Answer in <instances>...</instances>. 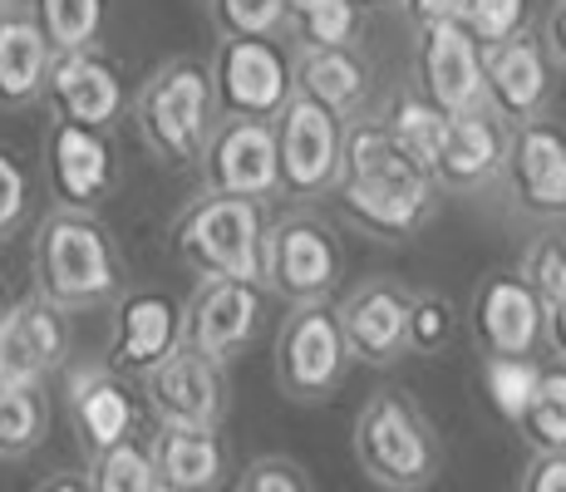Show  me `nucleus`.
I'll list each match as a JSON object with an SVG mask.
<instances>
[{
  "mask_svg": "<svg viewBox=\"0 0 566 492\" xmlns=\"http://www.w3.org/2000/svg\"><path fill=\"white\" fill-rule=\"evenodd\" d=\"M335 197H340V212L350 227L399 242V237H413L433 217L439 182L423 163H413L395 144L385 118H350Z\"/></svg>",
  "mask_w": 566,
  "mask_h": 492,
  "instance_id": "obj_1",
  "label": "nucleus"
},
{
  "mask_svg": "<svg viewBox=\"0 0 566 492\" xmlns=\"http://www.w3.org/2000/svg\"><path fill=\"white\" fill-rule=\"evenodd\" d=\"M355 458L385 492H423L443 468V448L429 414L405 389H379L355 419Z\"/></svg>",
  "mask_w": 566,
  "mask_h": 492,
  "instance_id": "obj_2",
  "label": "nucleus"
},
{
  "mask_svg": "<svg viewBox=\"0 0 566 492\" xmlns=\"http://www.w3.org/2000/svg\"><path fill=\"white\" fill-rule=\"evenodd\" d=\"M30 271H35V295L50 301L54 311H90L118 286V266L104 227L90 212H74V207H60L40 222Z\"/></svg>",
  "mask_w": 566,
  "mask_h": 492,
  "instance_id": "obj_3",
  "label": "nucleus"
},
{
  "mask_svg": "<svg viewBox=\"0 0 566 492\" xmlns=\"http://www.w3.org/2000/svg\"><path fill=\"white\" fill-rule=\"evenodd\" d=\"M172 251L198 281H252L266 276V222L261 202L207 192L172 227Z\"/></svg>",
  "mask_w": 566,
  "mask_h": 492,
  "instance_id": "obj_4",
  "label": "nucleus"
},
{
  "mask_svg": "<svg viewBox=\"0 0 566 492\" xmlns=\"http://www.w3.org/2000/svg\"><path fill=\"white\" fill-rule=\"evenodd\" d=\"M217 90L198 60H168L138 94V128L163 163H192L212 144Z\"/></svg>",
  "mask_w": 566,
  "mask_h": 492,
  "instance_id": "obj_5",
  "label": "nucleus"
},
{
  "mask_svg": "<svg viewBox=\"0 0 566 492\" xmlns=\"http://www.w3.org/2000/svg\"><path fill=\"white\" fill-rule=\"evenodd\" d=\"M212 90L227 118L276 124L296 98V60L276 40H222L212 60Z\"/></svg>",
  "mask_w": 566,
  "mask_h": 492,
  "instance_id": "obj_6",
  "label": "nucleus"
},
{
  "mask_svg": "<svg viewBox=\"0 0 566 492\" xmlns=\"http://www.w3.org/2000/svg\"><path fill=\"white\" fill-rule=\"evenodd\" d=\"M345 251L340 237L311 212L281 217L266 227V276L261 286L291 305H325V295L340 286Z\"/></svg>",
  "mask_w": 566,
  "mask_h": 492,
  "instance_id": "obj_7",
  "label": "nucleus"
},
{
  "mask_svg": "<svg viewBox=\"0 0 566 492\" xmlns=\"http://www.w3.org/2000/svg\"><path fill=\"white\" fill-rule=\"evenodd\" d=\"M350 369L340 315L331 305H296L276 335V385L296 404H321Z\"/></svg>",
  "mask_w": 566,
  "mask_h": 492,
  "instance_id": "obj_8",
  "label": "nucleus"
},
{
  "mask_svg": "<svg viewBox=\"0 0 566 492\" xmlns=\"http://www.w3.org/2000/svg\"><path fill=\"white\" fill-rule=\"evenodd\" d=\"M503 188L513 207L532 222L557 227L566 222V124L557 118H532L513 128L503 163Z\"/></svg>",
  "mask_w": 566,
  "mask_h": 492,
  "instance_id": "obj_9",
  "label": "nucleus"
},
{
  "mask_svg": "<svg viewBox=\"0 0 566 492\" xmlns=\"http://www.w3.org/2000/svg\"><path fill=\"white\" fill-rule=\"evenodd\" d=\"M468 331H473L483 359H537V349L547 345V305L522 281V271H488L468 305Z\"/></svg>",
  "mask_w": 566,
  "mask_h": 492,
  "instance_id": "obj_10",
  "label": "nucleus"
},
{
  "mask_svg": "<svg viewBox=\"0 0 566 492\" xmlns=\"http://www.w3.org/2000/svg\"><path fill=\"white\" fill-rule=\"evenodd\" d=\"M276 148H281V192L321 197L340 182L345 118H335L315 98L296 94L286 104V114L276 118Z\"/></svg>",
  "mask_w": 566,
  "mask_h": 492,
  "instance_id": "obj_11",
  "label": "nucleus"
},
{
  "mask_svg": "<svg viewBox=\"0 0 566 492\" xmlns=\"http://www.w3.org/2000/svg\"><path fill=\"white\" fill-rule=\"evenodd\" d=\"M419 94L449 118L488 108V50L468 35L463 20L419 30Z\"/></svg>",
  "mask_w": 566,
  "mask_h": 492,
  "instance_id": "obj_12",
  "label": "nucleus"
},
{
  "mask_svg": "<svg viewBox=\"0 0 566 492\" xmlns=\"http://www.w3.org/2000/svg\"><path fill=\"white\" fill-rule=\"evenodd\" d=\"M188 345V305L168 291H134L114 311V341H108V369L114 375L148 379L163 359Z\"/></svg>",
  "mask_w": 566,
  "mask_h": 492,
  "instance_id": "obj_13",
  "label": "nucleus"
},
{
  "mask_svg": "<svg viewBox=\"0 0 566 492\" xmlns=\"http://www.w3.org/2000/svg\"><path fill=\"white\" fill-rule=\"evenodd\" d=\"M202 178L207 192L217 197H261L281 192V148H276V124H252V118H227L217 124L212 144L202 153Z\"/></svg>",
  "mask_w": 566,
  "mask_h": 492,
  "instance_id": "obj_14",
  "label": "nucleus"
},
{
  "mask_svg": "<svg viewBox=\"0 0 566 492\" xmlns=\"http://www.w3.org/2000/svg\"><path fill=\"white\" fill-rule=\"evenodd\" d=\"M144 404L158 419V429H217L227 409V389L212 359L182 345L144 379Z\"/></svg>",
  "mask_w": 566,
  "mask_h": 492,
  "instance_id": "obj_15",
  "label": "nucleus"
},
{
  "mask_svg": "<svg viewBox=\"0 0 566 492\" xmlns=\"http://www.w3.org/2000/svg\"><path fill=\"white\" fill-rule=\"evenodd\" d=\"M261 291L266 286H252V281H198L188 301V345L212 365L242 355L261 325V301H266Z\"/></svg>",
  "mask_w": 566,
  "mask_h": 492,
  "instance_id": "obj_16",
  "label": "nucleus"
},
{
  "mask_svg": "<svg viewBox=\"0 0 566 492\" xmlns=\"http://www.w3.org/2000/svg\"><path fill=\"white\" fill-rule=\"evenodd\" d=\"M552 50L542 35H517L507 45L488 50V108L503 118L507 128H522L532 118L547 114L552 98Z\"/></svg>",
  "mask_w": 566,
  "mask_h": 492,
  "instance_id": "obj_17",
  "label": "nucleus"
},
{
  "mask_svg": "<svg viewBox=\"0 0 566 492\" xmlns=\"http://www.w3.org/2000/svg\"><path fill=\"white\" fill-rule=\"evenodd\" d=\"M409 305L413 295L395 281H365L345 295L340 331L345 345H350V359L360 365H395L399 355L409 349Z\"/></svg>",
  "mask_w": 566,
  "mask_h": 492,
  "instance_id": "obj_18",
  "label": "nucleus"
},
{
  "mask_svg": "<svg viewBox=\"0 0 566 492\" xmlns=\"http://www.w3.org/2000/svg\"><path fill=\"white\" fill-rule=\"evenodd\" d=\"M45 104L54 108L60 124L104 134V128L118 118V108H124V80H118L114 64L94 50L60 54L50 70V84H45Z\"/></svg>",
  "mask_w": 566,
  "mask_h": 492,
  "instance_id": "obj_19",
  "label": "nucleus"
},
{
  "mask_svg": "<svg viewBox=\"0 0 566 492\" xmlns=\"http://www.w3.org/2000/svg\"><path fill=\"white\" fill-rule=\"evenodd\" d=\"M507 138L513 128L483 108V114H463L449 124V138L439 148V163H433V182L449 192H478L493 178H503L507 163Z\"/></svg>",
  "mask_w": 566,
  "mask_h": 492,
  "instance_id": "obj_20",
  "label": "nucleus"
},
{
  "mask_svg": "<svg viewBox=\"0 0 566 492\" xmlns=\"http://www.w3.org/2000/svg\"><path fill=\"white\" fill-rule=\"evenodd\" d=\"M64 349H70L64 311L30 295L10 311L6 331H0V385H40L64 359Z\"/></svg>",
  "mask_w": 566,
  "mask_h": 492,
  "instance_id": "obj_21",
  "label": "nucleus"
},
{
  "mask_svg": "<svg viewBox=\"0 0 566 492\" xmlns=\"http://www.w3.org/2000/svg\"><path fill=\"white\" fill-rule=\"evenodd\" d=\"M70 414H74V429H80L84 448H90V458L128 443L138 429L134 394L118 385V375L108 365H84L70 375Z\"/></svg>",
  "mask_w": 566,
  "mask_h": 492,
  "instance_id": "obj_22",
  "label": "nucleus"
},
{
  "mask_svg": "<svg viewBox=\"0 0 566 492\" xmlns=\"http://www.w3.org/2000/svg\"><path fill=\"white\" fill-rule=\"evenodd\" d=\"M50 182L60 192L64 207H90L99 202L108 178H114V153H108L104 134L94 128H74V124H54L50 134Z\"/></svg>",
  "mask_w": 566,
  "mask_h": 492,
  "instance_id": "obj_23",
  "label": "nucleus"
},
{
  "mask_svg": "<svg viewBox=\"0 0 566 492\" xmlns=\"http://www.w3.org/2000/svg\"><path fill=\"white\" fill-rule=\"evenodd\" d=\"M54 60H60V54L50 50L35 15H25V10H0V104L20 108L45 94Z\"/></svg>",
  "mask_w": 566,
  "mask_h": 492,
  "instance_id": "obj_24",
  "label": "nucleus"
},
{
  "mask_svg": "<svg viewBox=\"0 0 566 492\" xmlns=\"http://www.w3.org/2000/svg\"><path fill=\"white\" fill-rule=\"evenodd\" d=\"M148 448L168 492H212L227 473V448L217 429H158Z\"/></svg>",
  "mask_w": 566,
  "mask_h": 492,
  "instance_id": "obj_25",
  "label": "nucleus"
},
{
  "mask_svg": "<svg viewBox=\"0 0 566 492\" xmlns=\"http://www.w3.org/2000/svg\"><path fill=\"white\" fill-rule=\"evenodd\" d=\"M296 94L315 98L321 108H331L335 118H345V124H350V118L360 114L365 94H369V64L350 45H345V50H301V60H296Z\"/></svg>",
  "mask_w": 566,
  "mask_h": 492,
  "instance_id": "obj_26",
  "label": "nucleus"
},
{
  "mask_svg": "<svg viewBox=\"0 0 566 492\" xmlns=\"http://www.w3.org/2000/svg\"><path fill=\"white\" fill-rule=\"evenodd\" d=\"M449 124L453 118L443 114V108H433L419 90H399L395 98H389V108H385V128L395 134V144L405 148L413 163H423L429 172H433V163H439V148H443V138H449Z\"/></svg>",
  "mask_w": 566,
  "mask_h": 492,
  "instance_id": "obj_27",
  "label": "nucleus"
},
{
  "mask_svg": "<svg viewBox=\"0 0 566 492\" xmlns=\"http://www.w3.org/2000/svg\"><path fill=\"white\" fill-rule=\"evenodd\" d=\"M517 433L527 439L532 453H566V365L547 359L542 385L532 394V409L522 414Z\"/></svg>",
  "mask_w": 566,
  "mask_h": 492,
  "instance_id": "obj_28",
  "label": "nucleus"
},
{
  "mask_svg": "<svg viewBox=\"0 0 566 492\" xmlns=\"http://www.w3.org/2000/svg\"><path fill=\"white\" fill-rule=\"evenodd\" d=\"M50 404L40 385H0V458H25L45 443Z\"/></svg>",
  "mask_w": 566,
  "mask_h": 492,
  "instance_id": "obj_29",
  "label": "nucleus"
},
{
  "mask_svg": "<svg viewBox=\"0 0 566 492\" xmlns=\"http://www.w3.org/2000/svg\"><path fill=\"white\" fill-rule=\"evenodd\" d=\"M30 15L40 20L54 54H84L104 30V0H35Z\"/></svg>",
  "mask_w": 566,
  "mask_h": 492,
  "instance_id": "obj_30",
  "label": "nucleus"
},
{
  "mask_svg": "<svg viewBox=\"0 0 566 492\" xmlns=\"http://www.w3.org/2000/svg\"><path fill=\"white\" fill-rule=\"evenodd\" d=\"M90 488L94 492H168L158 478V463H154V448L128 439L108 453H94L90 458Z\"/></svg>",
  "mask_w": 566,
  "mask_h": 492,
  "instance_id": "obj_31",
  "label": "nucleus"
},
{
  "mask_svg": "<svg viewBox=\"0 0 566 492\" xmlns=\"http://www.w3.org/2000/svg\"><path fill=\"white\" fill-rule=\"evenodd\" d=\"M542 385V359H513V355H493L483 359V389L488 404L497 409V419H507L517 429L522 414L532 409V394Z\"/></svg>",
  "mask_w": 566,
  "mask_h": 492,
  "instance_id": "obj_32",
  "label": "nucleus"
},
{
  "mask_svg": "<svg viewBox=\"0 0 566 492\" xmlns=\"http://www.w3.org/2000/svg\"><path fill=\"white\" fill-rule=\"evenodd\" d=\"M222 40H276L291 20V0H207Z\"/></svg>",
  "mask_w": 566,
  "mask_h": 492,
  "instance_id": "obj_33",
  "label": "nucleus"
},
{
  "mask_svg": "<svg viewBox=\"0 0 566 492\" xmlns=\"http://www.w3.org/2000/svg\"><path fill=\"white\" fill-rule=\"evenodd\" d=\"M517 271H522V281L542 295L547 311L562 305L566 301V232L547 227L542 237H532L527 251H522V261H517Z\"/></svg>",
  "mask_w": 566,
  "mask_h": 492,
  "instance_id": "obj_34",
  "label": "nucleus"
},
{
  "mask_svg": "<svg viewBox=\"0 0 566 492\" xmlns=\"http://www.w3.org/2000/svg\"><path fill=\"white\" fill-rule=\"evenodd\" d=\"M355 20H360L355 0H311L296 10V30L306 50H345L355 35Z\"/></svg>",
  "mask_w": 566,
  "mask_h": 492,
  "instance_id": "obj_35",
  "label": "nucleus"
},
{
  "mask_svg": "<svg viewBox=\"0 0 566 492\" xmlns=\"http://www.w3.org/2000/svg\"><path fill=\"white\" fill-rule=\"evenodd\" d=\"M527 15H532V0H468L463 25L478 45L493 50V45L527 35Z\"/></svg>",
  "mask_w": 566,
  "mask_h": 492,
  "instance_id": "obj_36",
  "label": "nucleus"
},
{
  "mask_svg": "<svg viewBox=\"0 0 566 492\" xmlns=\"http://www.w3.org/2000/svg\"><path fill=\"white\" fill-rule=\"evenodd\" d=\"M453 335H459V305L439 291L413 295V305H409V349H419V355H439Z\"/></svg>",
  "mask_w": 566,
  "mask_h": 492,
  "instance_id": "obj_37",
  "label": "nucleus"
},
{
  "mask_svg": "<svg viewBox=\"0 0 566 492\" xmlns=\"http://www.w3.org/2000/svg\"><path fill=\"white\" fill-rule=\"evenodd\" d=\"M237 492H315V488L296 458L271 453V458H256V463L237 478Z\"/></svg>",
  "mask_w": 566,
  "mask_h": 492,
  "instance_id": "obj_38",
  "label": "nucleus"
},
{
  "mask_svg": "<svg viewBox=\"0 0 566 492\" xmlns=\"http://www.w3.org/2000/svg\"><path fill=\"white\" fill-rule=\"evenodd\" d=\"M25 202H30V188H25V168L0 148V242L25 222Z\"/></svg>",
  "mask_w": 566,
  "mask_h": 492,
  "instance_id": "obj_39",
  "label": "nucleus"
},
{
  "mask_svg": "<svg viewBox=\"0 0 566 492\" xmlns=\"http://www.w3.org/2000/svg\"><path fill=\"white\" fill-rule=\"evenodd\" d=\"M517 492H566V453H532Z\"/></svg>",
  "mask_w": 566,
  "mask_h": 492,
  "instance_id": "obj_40",
  "label": "nucleus"
},
{
  "mask_svg": "<svg viewBox=\"0 0 566 492\" xmlns=\"http://www.w3.org/2000/svg\"><path fill=\"white\" fill-rule=\"evenodd\" d=\"M405 10L413 25L429 30V25H443V20H463L468 0H405Z\"/></svg>",
  "mask_w": 566,
  "mask_h": 492,
  "instance_id": "obj_41",
  "label": "nucleus"
},
{
  "mask_svg": "<svg viewBox=\"0 0 566 492\" xmlns=\"http://www.w3.org/2000/svg\"><path fill=\"white\" fill-rule=\"evenodd\" d=\"M542 40H547V50H552V60L566 70V0H552V10H547V25H542Z\"/></svg>",
  "mask_w": 566,
  "mask_h": 492,
  "instance_id": "obj_42",
  "label": "nucleus"
},
{
  "mask_svg": "<svg viewBox=\"0 0 566 492\" xmlns=\"http://www.w3.org/2000/svg\"><path fill=\"white\" fill-rule=\"evenodd\" d=\"M547 349H552V359L566 365V301L547 311Z\"/></svg>",
  "mask_w": 566,
  "mask_h": 492,
  "instance_id": "obj_43",
  "label": "nucleus"
},
{
  "mask_svg": "<svg viewBox=\"0 0 566 492\" xmlns=\"http://www.w3.org/2000/svg\"><path fill=\"white\" fill-rule=\"evenodd\" d=\"M40 492H94V488H90V478H70V473H60V478H50V483L40 488Z\"/></svg>",
  "mask_w": 566,
  "mask_h": 492,
  "instance_id": "obj_44",
  "label": "nucleus"
},
{
  "mask_svg": "<svg viewBox=\"0 0 566 492\" xmlns=\"http://www.w3.org/2000/svg\"><path fill=\"white\" fill-rule=\"evenodd\" d=\"M10 311H15V305L6 301V291H0V331H6V321H10Z\"/></svg>",
  "mask_w": 566,
  "mask_h": 492,
  "instance_id": "obj_45",
  "label": "nucleus"
},
{
  "mask_svg": "<svg viewBox=\"0 0 566 492\" xmlns=\"http://www.w3.org/2000/svg\"><path fill=\"white\" fill-rule=\"evenodd\" d=\"M301 6H311V0H291V15H296V10H301Z\"/></svg>",
  "mask_w": 566,
  "mask_h": 492,
  "instance_id": "obj_46",
  "label": "nucleus"
},
{
  "mask_svg": "<svg viewBox=\"0 0 566 492\" xmlns=\"http://www.w3.org/2000/svg\"><path fill=\"white\" fill-rule=\"evenodd\" d=\"M355 6H385V0H355Z\"/></svg>",
  "mask_w": 566,
  "mask_h": 492,
  "instance_id": "obj_47",
  "label": "nucleus"
},
{
  "mask_svg": "<svg viewBox=\"0 0 566 492\" xmlns=\"http://www.w3.org/2000/svg\"><path fill=\"white\" fill-rule=\"evenodd\" d=\"M0 6H6V0H0Z\"/></svg>",
  "mask_w": 566,
  "mask_h": 492,
  "instance_id": "obj_48",
  "label": "nucleus"
}]
</instances>
